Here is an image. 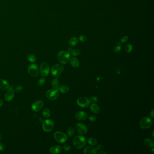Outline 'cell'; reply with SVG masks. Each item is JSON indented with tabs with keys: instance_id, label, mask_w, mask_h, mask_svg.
<instances>
[{
	"instance_id": "1",
	"label": "cell",
	"mask_w": 154,
	"mask_h": 154,
	"mask_svg": "<svg viewBox=\"0 0 154 154\" xmlns=\"http://www.w3.org/2000/svg\"><path fill=\"white\" fill-rule=\"evenodd\" d=\"M86 144L85 138L81 136H76L74 138L73 140V144L75 147L76 149L82 148Z\"/></svg>"
},
{
	"instance_id": "2",
	"label": "cell",
	"mask_w": 154,
	"mask_h": 154,
	"mask_svg": "<svg viewBox=\"0 0 154 154\" xmlns=\"http://www.w3.org/2000/svg\"><path fill=\"white\" fill-rule=\"evenodd\" d=\"M70 58V53L67 51H61L58 53L57 59L62 64H66L69 62Z\"/></svg>"
},
{
	"instance_id": "3",
	"label": "cell",
	"mask_w": 154,
	"mask_h": 154,
	"mask_svg": "<svg viewBox=\"0 0 154 154\" xmlns=\"http://www.w3.org/2000/svg\"><path fill=\"white\" fill-rule=\"evenodd\" d=\"M64 70L63 66L61 64H56L54 65L51 68L52 75L56 78L59 77Z\"/></svg>"
},
{
	"instance_id": "4",
	"label": "cell",
	"mask_w": 154,
	"mask_h": 154,
	"mask_svg": "<svg viewBox=\"0 0 154 154\" xmlns=\"http://www.w3.org/2000/svg\"><path fill=\"white\" fill-rule=\"evenodd\" d=\"M152 124V120L151 118L145 117L142 118L139 123V126L141 129L143 130L148 129Z\"/></svg>"
},
{
	"instance_id": "5",
	"label": "cell",
	"mask_w": 154,
	"mask_h": 154,
	"mask_svg": "<svg viewBox=\"0 0 154 154\" xmlns=\"http://www.w3.org/2000/svg\"><path fill=\"white\" fill-rule=\"evenodd\" d=\"M54 138L56 141L61 143H64L68 139L67 135L61 132H56L54 134Z\"/></svg>"
},
{
	"instance_id": "6",
	"label": "cell",
	"mask_w": 154,
	"mask_h": 154,
	"mask_svg": "<svg viewBox=\"0 0 154 154\" xmlns=\"http://www.w3.org/2000/svg\"><path fill=\"white\" fill-rule=\"evenodd\" d=\"M54 123L50 119H46L42 123V129L45 132H50L53 129Z\"/></svg>"
},
{
	"instance_id": "7",
	"label": "cell",
	"mask_w": 154,
	"mask_h": 154,
	"mask_svg": "<svg viewBox=\"0 0 154 154\" xmlns=\"http://www.w3.org/2000/svg\"><path fill=\"white\" fill-rule=\"evenodd\" d=\"M59 93L58 90H50L46 93V96L51 100H54L59 97Z\"/></svg>"
},
{
	"instance_id": "8",
	"label": "cell",
	"mask_w": 154,
	"mask_h": 154,
	"mask_svg": "<svg viewBox=\"0 0 154 154\" xmlns=\"http://www.w3.org/2000/svg\"><path fill=\"white\" fill-rule=\"evenodd\" d=\"M28 71L29 74L33 77L38 76L39 73L38 67L36 65L34 64H32L28 67Z\"/></svg>"
},
{
	"instance_id": "9",
	"label": "cell",
	"mask_w": 154,
	"mask_h": 154,
	"mask_svg": "<svg viewBox=\"0 0 154 154\" xmlns=\"http://www.w3.org/2000/svg\"><path fill=\"white\" fill-rule=\"evenodd\" d=\"M90 103L89 98L85 97H81L77 100V104L81 108H86Z\"/></svg>"
},
{
	"instance_id": "10",
	"label": "cell",
	"mask_w": 154,
	"mask_h": 154,
	"mask_svg": "<svg viewBox=\"0 0 154 154\" xmlns=\"http://www.w3.org/2000/svg\"><path fill=\"white\" fill-rule=\"evenodd\" d=\"M40 71L42 76H46L48 75L50 72V67L48 63L42 62L40 66Z\"/></svg>"
},
{
	"instance_id": "11",
	"label": "cell",
	"mask_w": 154,
	"mask_h": 154,
	"mask_svg": "<svg viewBox=\"0 0 154 154\" xmlns=\"http://www.w3.org/2000/svg\"><path fill=\"white\" fill-rule=\"evenodd\" d=\"M76 130L79 134L84 135L87 133L88 131L86 126L84 123H79L76 124Z\"/></svg>"
},
{
	"instance_id": "12",
	"label": "cell",
	"mask_w": 154,
	"mask_h": 154,
	"mask_svg": "<svg viewBox=\"0 0 154 154\" xmlns=\"http://www.w3.org/2000/svg\"><path fill=\"white\" fill-rule=\"evenodd\" d=\"M14 95V91L13 87L8 88L5 95V98L6 101H11L13 99Z\"/></svg>"
},
{
	"instance_id": "13",
	"label": "cell",
	"mask_w": 154,
	"mask_h": 154,
	"mask_svg": "<svg viewBox=\"0 0 154 154\" xmlns=\"http://www.w3.org/2000/svg\"><path fill=\"white\" fill-rule=\"evenodd\" d=\"M44 103L43 101L38 100L34 102L32 105V109L35 112H38L42 109Z\"/></svg>"
},
{
	"instance_id": "14",
	"label": "cell",
	"mask_w": 154,
	"mask_h": 154,
	"mask_svg": "<svg viewBox=\"0 0 154 154\" xmlns=\"http://www.w3.org/2000/svg\"><path fill=\"white\" fill-rule=\"evenodd\" d=\"M76 118L80 121L85 120L88 118V114L86 112L83 111H79L76 113Z\"/></svg>"
},
{
	"instance_id": "15",
	"label": "cell",
	"mask_w": 154,
	"mask_h": 154,
	"mask_svg": "<svg viewBox=\"0 0 154 154\" xmlns=\"http://www.w3.org/2000/svg\"><path fill=\"white\" fill-rule=\"evenodd\" d=\"M84 153L85 154H95L97 153L96 148L91 146H88L84 149Z\"/></svg>"
},
{
	"instance_id": "16",
	"label": "cell",
	"mask_w": 154,
	"mask_h": 154,
	"mask_svg": "<svg viewBox=\"0 0 154 154\" xmlns=\"http://www.w3.org/2000/svg\"><path fill=\"white\" fill-rule=\"evenodd\" d=\"M49 151L51 154H59L62 151V148L59 146H53L49 149Z\"/></svg>"
},
{
	"instance_id": "17",
	"label": "cell",
	"mask_w": 154,
	"mask_h": 154,
	"mask_svg": "<svg viewBox=\"0 0 154 154\" xmlns=\"http://www.w3.org/2000/svg\"><path fill=\"white\" fill-rule=\"evenodd\" d=\"M9 87L8 82L4 79H0V90H6L8 89Z\"/></svg>"
},
{
	"instance_id": "18",
	"label": "cell",
	"mask_w": 154,
	"mask_h": 154,
	"mask_svg": "<svg viewBox=\"0 0 154 154\" xmlns=\"http://www.w3.org/2000/svg\"><path fill=\"white\" fill-rule=\"evenodd\" d=\"M90 109L93 113L95 114H98L100 111V109L99 107L95 103H93L90 106Z\"/></svg>"
},
{
	"instance_id": "19",
	"label": "cell",
	"mask_w": 154,
	"mask_h": 154,
	"mask_svg": "<svg viewBox=\"0 0 154 154\" xmlns=\"http://www.w3.org/2000/svg\"><path fill=\"white\" fill-rule=\"evenodd\" d=\"M144 143L145 146L148 147H153L154 146V140L151 138H146L144 141Z\"/></svg>"
},
{
	"instance_id": "20",
	"label": "cell",
	"mask_w": 154,
	"mask_h": 154,
	"mask_svg": "<svg viewBox=\"0 0 154 154\" xmlns=\"http://www.w3.org/2000/svg\"><path fill=\"white\" fill-rule=\"evenodd\" d=\"M70 60V63L71 65L74 67H78L80 62L78 61V60L77 59L76 57H72L69 60Z\"/></svg>"
},
{
	"instance_id": "21",
	"label": "cell",
	"mask_w": 154,
	"mask_h": 154,
	"mask_svg": "<svg viewBox=\"0 0 154 154\" xmlns=\"http://www.w3.org/2000/svg\"><path fill=\"white\" fill-rule=\"evenodd\" d=\"M78 42V38L76 37H73L69 39L68 41V44L70 47H74L77 44Z\"/></svg>"
},
{
	"instance_id": "22",
	"label": "cell",
	"mask_w": 154,
	"mask_h": 154,
	"mask_svg": "<svg viewBox=\"0 0 154 154\" xmlns=\"http://www.w3.org/2000/svg\"><path fill=\"white\" fill-rule=\"evenodd\" d=\"M52 86L54 89L58 90L59 87V82L58 79L56 78L54 79L52 82Z\"/></svg>"
},
{
	"instance_id": "23",
	"label": "cell",
	"mask_w": 154,
	"mask_h": 154,
	"mask_svg": "<svg viewBox=\"0 0 154 154\" xmlns=\"http://www.w3.org/2000/svg\"><path fill=\"white\" fill-rule=\"evenodd\" d=\"M58 90L62 94H65L68 91L69 87H68L67 85H63L59 87Z\"/></svg>"
},
{
	"instance_id": "24",
	"label": "cell",
	"mask_w": 154,
	"mask_h": 154,
	"mask_svg": "<svg viewBox=\"0 0 154 154\" xmlns=\"http://www.w3.org/2000/svg\"><path fill=\"white\" fill-rule=\"evenodd\" d=\"M42 116L45 118H49L51 114V112L50 110L48 108H45L42 111Z\"/></svg>"
},
{
	"instance_id": "25",
	"label": "cell",
	"mask_w": 154,
	"mask_h": 154,
	"mask_svg": "<svg viewBox=\"0 0 154 154\" xmlns=\"http://www.w3.org/2000/svg\"><path fill=\"white\" fill-rule=\"evenodd\" d=\"M121 48H122L121 43V42H117L114 46V48H113V51L115 53H118L121 50Z\"/></svg>"
},
{
	"instance_id": "26",
	"label": "cell",
	"mask_w": 154,
	"mask_h": 154,
	"mask_svg": "<svg viewBox=\"0 0 154 154\" xmlns=\"http://www.w3.org/2000/svg\"><path fill=\"white\" fill-rule=\"evenodd\" d=\"M87 141L88 143L92 146H95V145H96V144L97 143V140L94 137H91L89 138L87 140Z\"/></svg>"
},
{
	"instance_id": "27",
	"label": "cell",
	"mask_w": 154,
	"mask_h": 154,
	"mask_svg": "<svg viewBox=\"0 0 154 154\" xmlns=\"http://www.w3.org/2000/svg\"><path fill=\"white\" fill-rule=\"evenodd\" d=\"M125 50L126 53H130L133 50V47L131 44H128L125 46Z\"/></svg>"
},
{
	"instance_id": "28",
	"label": "cell",
	"mask_w": 154,
	"mask_h": 154,
	"mask_svg": "<svg viewBox=\"0 0 154 154\" xmlns=\"http://www.w3.org/2000/svg\"><path fill=\"white\" fill-rule=\"evenodd\" d=\"M27 58L29 62L34 63L36 62V58L33 54H29Z\"/></svg>"
},
{
	"instance_id": "29",
	"label": "cell",
	"mask_w": 154,
	"mask_h": 154,
	"mask_svg": "<svg viewBox=\"0 0 154 154\" xmlns=\"http://www.w3.org/2000/svg\"><path fill=\"white\" fill-rule=\"evenodd\" d=\"M67 133L68 135L70 137H72L75 133V130L72 127H70L67 130Z\"/></svg>"
},
{
	"instance_id": "30",
	"label": "cell",
	"mask_w": 154,
	"mask_h": 154,
	"mask_svg": "<svg viewBox=\"0 0 154 154\" xmlns=\"http://www.w3.org/2000/svg\"><path fill=\"white\" fill-rule=\"evenodd\" d=\"M71 53L73 56H78L81 53V51L78 49H74L72 50L71 52Z\"/></svg>"
},
{
	"instance_id": "31",
	"label": "cell",
	"mask_w": 154,
	"mask_h": 154,
	"mask_svg": "<svg viewBox=\"0 0 154 154\" xmlns=\"http://www.w3.org/2000/svg\"><path fill=\"white\" fill-rule=\"evenodd\" d=\"M79 39L81 42H85L87 41V37L85 36V35H82L80 36L79 38Z\"/></svg>"
},
{
	"instance_id": "32",
	"label": "cell",
	"mask_w": 154,
	"mask_h": 154,
	"mask_svg": "<svg viewBox=\"0 0 154 154\" xmlns=\"http://www.w3.org/2000/svg\"><path fill=\"white\" fill-rule=\"evenodd\" d=\"M98 98L96 96H93L91 97L90 99V103H95L98 101Z\"/></svg>"
},
{
	"instance_id": "33",
	"label": "cell",
	"mask_w": 154,
	"mask_h": 154,
	"mask_svg": "<svg viewBox=\"0 0 154 154\" xmlns=\"http://www.w3.org/2000/svg\"><path fill=\"white\" fill-rule=\"evenodd\" d=\"M128 36H126V35H124V36H123L121 38V43H125V42H126L128 41Z\"/></svg>"
},
{
	"instance_id": "34",
	"label": "cell",
	"mask_w": 154,
	"mask_h": 154,
	"mask_svg": "<svg viewBox=\"0 0 154 154\" xmlns=\"http://www.w3.org/2000/svg\"><path fill=\"white\" fill-rule=\"evenodd\" d=\"M46 79L44 78H42L40 79L38 81V85L39 86H42L45 84Z\"/></svg>"
},
{
	"instance_id": "35",
	"label": "cell",
	"mask_w": 154,
	"mask_h": 154,
	"mask_svg": "<svg viewBox=\"0 0 154 154\" xmlns=\"http://www.w3.org/2000/svg\"><path fill=\"white\" fill-rule=\"evenodd\" d=\"M23 90V87L22 86H19L15 88L14 91L16 93L21 92Z\"/></svg>"
},
{
	"instance_id": "36",
	"label": "cell",
	"mask_w": 154,
	"mask_h": 154,
	"mask_svg": "<svg viewBox=\"0 0 154 154\" xmlns=\"http://www.w3.org/2000/svg\"><path fill=\"white\" fill-rule=\"evenodd\" d=\"M63 148L64 150L65 151H70L71 149L70 146H69V145H65L63 146Z\"/></svg>"
},
{
	"instance_id": "37",
	"label": "cell",
	"mask_w": 154,
	"mask_h": 154,
	"mask_svg": "<svg viewBox=\"0 0 154 154\" xmlns=\"http://www.w3.org/2000/svg\"><path fill=\"white\" fill-rule=\"evenodd\" d=\"M89 119L91 122H95L96 120V118L95 116H90L89 118Z\"/></svg>"
},
{
	"instance_id": "38",
	"label": "cell",
	"mask_w": 154,
	"mask_h": 154,
	"mask_svg": "<svg viewBox=\"0 0 154 154\" xmlns=\"http://www.w3.org/2000/svg\"><path fill=\"white\" fill-rule=\"evenodd\" d=\"M103 148V146L101 145H99L97 146L96 150H97V151H101Z\"/></svg>"
},
{
	"instance_id": "39",
	"label": "cell",
	"mask_w": 154,
	"mask_h": 154,
	"mask_svg": "<svg viewBox=\"0 0 154 154\" xmlns=\"http://www.w3.org/2000/svg\"><path fill=\"white\" fill-rule=\"evenodd\" d=\"M5 149V147L2 144L0 143V151H2Z\"/></svg>"
},
{
	"instance_id": "40",
	"label": "cell",
	"mask_w": 154,
	"mask_h": 154,
	"mask_svg": "<svg viewBox=\"0 0 154 154\" xmlns=\"http://www.w3.org/2000/svg\"><path fill=\"white\" fill-rule=\"evenodd\" d=\"M154 109H152L151 112H150V115L151 117V118H154Z\"/></svg>"
},
{
	"instance_id": "41",
	"label": "cell",
	"mask_w": 154,
	"mask_h": 154,
	"mask_svg": "<svg viewBox=\"0 0 154 154\" xmlns=\"http://www.w3.org/2000/svg\"><path fill=\"white\" fill-rule=\"evenodd\" d=\"M98 154H107V152H105V151H99V152H98Z\"/></svg>"
},
{
	"instance_id": "42",
	"label": "cell",
	"mask_w": 154,
	"mask_h": 154,
	"mask_svg": "<svg viewBox=\"0 0 154 154\" xmlns=\"http://www.w3.org/2000/svg\"><path fill=\"white\" fill-rule=\"evenodd\" d=\"M72 50V49L71 48H68V49H67V52H68L69 53H71V51Z\"/></svg>"
},
{
	"instance_id": "43",
	"label": "cell",
	"mask_w": 154,
	"mask_h": 154,
	"mask_svg": "<svg viewBox=\"0 0 154 154\" xmlns=\"http://www.w3.org/2000/svg\"><path fill=\"white\" fill-rule=\"evenodd\" d=\"M3 101H2V100L1 99H0V107L2 105V104H3Z\"/></svg>"
},
{
	"instance_id": "44",
	"label": "cell",
	"mask_w": 154,
	"mask_h": 154,
	"mask_svg": "<svg viewBox=\"0 0 154 154\" xmlns=\"http://www.w3.org/2000/svg\"><path fill=\"white\" fill-rule=\"evenodd\" d=\"M154 148H153V147H152V152H153V153H154Z\"/></svg>"
},
{
	"instance_id": "45",
	"label": "cell",
	"mask_w": 154,
	"mask_h": 154,
	"mask_svg": "<svg viewBox=\"0 0 154 154\" xmlns=\"http://www.w3.org/2000/svg\"><path fill=\"white\" fill-rule=\"evenodd\" d=\"M1 135L0 133V140H1Z\"/></svg>"
},
{
	"instance_id": "46",
	"label": "cell",
	"mask_w": 154,
	"mask_h": 154,
	"mask_svg": "<svg viewBox=\"0 0 154 154\" xmlns=\"http://www.w3.org/2000/svg\"><path fill=\"white\" fill-rule=\"evenodd\" d=\"M152 137H154V131H153V132H152Z\"/></svg>"
}]
</instances>
